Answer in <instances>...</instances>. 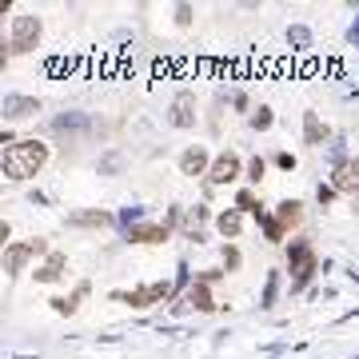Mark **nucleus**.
Instances as JSON below:
<instances>
[{
  "label": "nucleus",
  "mask_w": 359,
  "mask_h": 359,
  "mask_svg": "<svg viewBox=\"0 0 359 359\" xmlns=\"http://www.w3.org/2000/svg\"><path fill=\"white\" fill-rule=\"evenodd\" d=\"M276 220L283 224V231H288V228H295V224L304 220V204H299V200H283V204L276 208Z\"/></svg>",
  "instance_id": "a211bd4d"
},
{
  "label": "nucleus",
  "mask_w": 359,
  "mask_h": 359,
  "mask_svg": "<svg viewBox=\"0 0 359 359\" xmlns=\"http://www.w3.org/2000/svg\"><path fill=\"white\" fill-rule=\"evenodd\" d=\"M315 200H319V204H331V200H335V188H331V184H319V188H315Z\"/></svg>",
  "instance_id": "c85d7f7f"
},
{
  "label": "nucleus",
  "mask_w": 359,
  "mask_h": 359,
  "mask_svg": "<svg viewBox=\"0 0 359 359\" xmlns=\"http://www.w3.org/2000/svg\"><path fill=\"white\" fill-rule=\"evenodd\" d=\"M40 112V100L36 96H4V120H28V116Z\"/></svg>",
  "instance_id": "9d476101"
},
{
  "label": "nucleus",
  "mask_w": 359,
  "mask_h": 359,
  "mask_svg": "<svg viewBox=\"0 0 359 359\" xmlns=\"http://www.w3.org/2000/svg\"><path fill=\"white\" fill-rule=\"evenodd\" d=\"M327 140V124L319 120L315 112H304V144H311V148H319Z\"/></svg>",
  "instance_id": "dca6fc26"
},
{
  "label": "nucleus",
  "mask_w": 359,
  "mask_h": 359,
  "mask_svg": "<svg viewBox=\"0 0 359 359\" xmlns=\"http://www.w3.org/2000/svg\"><path fill=\"white\" fill-rule=\"evenodd\" d=\"M224 268H228V272H236V268H240V247L224 244Z\"/></svg>",
  "instance_id": "bb28decb"
},
{
  "label": "nucleus",
  "mask_w": 359,
  "mask_h": 359,
  "mask_svg": "<svg viewBox=\"0 0 359 359\" xmlns=\"http://www.w3.org/2000/svg\"><path fill=\"white\" fill-rule=\"evenodd\" d=\"M68 224H72V228H108L112 216L100 212V208H88V212H72L68 216Z\"/></svg>",
  "instance_id": "4468645a"
},
{
  "label": "nucleus",
  "mask_w": 359,
  "mask_h": 359,
  "mask_svg": "<svg viewBox=\"0 0 359 359\" xmlns=\"http://www.w3.org/2000/svg\"><path fill=\"white\" fill-rule=\"evenodd\" d=\"M88 128V116L84 112H64V116H56V120H52V132H56V136H76V132H84Z\"/></svg>",
  "instance_id": "2eb2a0df"
},
{
  "label": "nucleus",
  "mask_w": 359,
  "mask_h": 359,
  "mask_svg": "<svg viewBox=\"0 0 359 359\" xmlns=\"http://www.w3.org/2000/svg\"><path fill=\"white\" fill-rule=\"evenodd\" d=\"M236 208H240V212H260V204H256L252 192H240V196H236Z\"/></svg>",
  "instance_id": "a878e982"
},
{
  "label": "nucleus",
  "mask_w": 359,
  "mask_h": 359,
  "mask_svg": "<svg viewBox=\"0 0 359 359\" xmlns=\"http://www.w3.org/2000/svg\"><path fill=\"white\" fill-rule=\"evenodd\" d=\"M168 295H172V283H144V288L120 292L116 299H120V304H132V308H152V304H164Z\"/></svg>",
  "instance_id": "39448f33"
},
{
  "label": "nucleus",
  "mask_w": 359,
  "mask_h": 359,
  "mask_svg": "<svg viewBox=\"0 0 359 359\" xmlns=\"http://www.w3.org/2000/svg\"><path fill=\"white\" fill-rule=\"evenodd\" d=\"M4 176L24 184V180H33L44 164H49V144H40V140H17L12 148H4Z\"/></svg>",
  "instance_id": "f257e3e1"
},
{
  "label": "nucleus",
  "mask_w": 359,
  "mask_h": 359,
  "mask_svg": "<svg viewBox=\"0 0 359 359\" xmlns=\"http://www.w3.org/2000/svg\"><path fill=\"white\" fill-rule=\"evenodd\" d=\"M263 172H268V160H260V156H256V160L247 164V180H252V184H260V180H263Z\"/></svg>",
  "instance_id": "393cba45"
},
{
  "label": "nucleus",
  "mask_w": 359,
  "mask_h": 359,
  "mask_svg": "<svg viewBox=\"0 0 359 359\" xmlns=\"http://www.w3.org/2000/svg\"><path fill=\"white\" fill-rule=\"evenodd\" d=\"M288 44H292V49H311V33L308 28H304V24H292V28H288Z\"/></svg>",
  "instance_id": "412c9836"
},
{
  "label": "nucleus",
  "mask_w": 359,
  "mask_h": 359,
  "mask_svg": "<svg viewBox=\"0 0 359 359\" xmlns=\"http://www.w3.org/2000/svg\"><path fill=\"white\" fill-rule=\"evenodd\" d=\"M64 268H68V256L64 252H52L49 260H44V268H36V279L40 283H56V279L64 276Z\"/></svg>",
  "instance_id": "f8f14e48"
},
{
  "label": "nucleus",
  "mask_w": 359,
  "mask_h": 359,
  "mask_svg": "<svg viewBox=\"0 0 359 359\" xmlns=\"http://www.w3.org/2000/svg\"><path fill=\"white\" fill-rule=\"evenodd\" d=\"M240 168H244V164H240L236 152H220V156L212 160L208 180H212V184H231V180H240Z\"/></svg>",
  "instance_id": "1a4fd4ad"
},
{
  "label": "nucleus",
  "mask_w": 359,
  "mask_h": 359,
  "mask_svg": "<svg viewBox=\"0 0 359 359\" xmlns=\"http://www.w3.org/2000/svg\"><path fill=\"white\" fill-rule=\"evenodd\" d=\"M36 256H52V252H49V240H24V244H8V247H4V272H8V276H17V272H24V263L36 260Z\"/></svg>",
  "instance_id": "20e7f679"
},
{
  "label": "nucleus",
  "mask_w": 359,
  "mask_h": 359,
  "mask_svg": "<svg viewBox=\"0 0 359 359\" xmlns=\"http://www.w3.org/2000/svg\"><path fill=\"white\" fill-rule=\"evenodd\" d=\"M288 268H292V292H304L308 279L319 272V260H315L311 240H292V247H288Z\"/></svg>",
  "instance_id": "f03ea898"
},
{
  "label": "nucleus",
  "mask_w": 359,
  "mask_h": 359,
  "mask_svg": "<svg viewBox=\"0 0 359 359\" xmlns=\"http://www.w3.org/2000/svg\"><path fill=\"white\" fill-rule=\"evenodd\" d=\"M184 304L188 308H196V311H216V299H212V292H208V283H188V295H184Z\"/></svg>",
  "instance_id": "ddd939ff"
},
{
  "label": "nucleus",
  "mask_w": 359,
  "mask_h": 359,
  "mask_svg": "<svg viewBox=\"0 0 359 359\" xmlns=\"http://www.w3.org/2000/svg\"><path fill=\"white\" fill-rule=\"evenodd\" d=\"M331 188L335 192H347V196H359V156H351L347 164H340L331 172Z\"/></svg>",
  "instance_id": "6e6552de"
},
{
  "label": "nucleus",
  "mask_w": 359,
  "mask_h": 359,
  "mask_svg": "<svg viewBox=\"0 0 359 359\" xmlns=\"http://www.w3.org/2000/svg\"><path fill=\"white\" fill-rule=\"evenodd\" d=\"M140 220H144V208H124V212H120V224H124V228H136V224H140Z\"/></svg>",
  "instance_id": "b1692460"
},
{
  "label": "nucleus",
  "mask_w": 359,
  "mask_h": 359,
  "mask_svg": "<svg viewBox=\"0 0 359 359\" xmlns=\"http://www.w3.org/2000/svg\"><path fill=\"white\" fill-rule=\"evenodd\" d=\"M36 44H40V20H36L33 12H20V17L12 20V33H8V52L24 56V52H33Z\"/></svg>",
  "instance_id": "7ed1b4c3"
},
{
  "label": "nucleus",
  "mask_w": 359,
  "mask_h": 359,
  "mask_svg": "<svg viewBox=\"0 0 359 359\" xmlns=\"http://www.w3.org/2000/svg\"><path fill=\"white\" fill-rule=\"evenodd\" d=\"M351 359H359V356H351Z\"/></svg>",
  "instance_id": "72a5a7b5"
},
{
  "label": "nucleus",
  "mask_w": 359,
  "mask_h": 359,
  "mask_svg": "<svg viewBox=\"0 0 359 359\" xmlns=\"http://www.w3.org/2000/svg\"><path fill=\"white\" fill-rule=\"evenodd\" d=\"M176 24H184V28L192 24V4H176Z\"/></svg>",
  "instance_id": "cd10ccee"
},
{
  "label": "nucleus",
  "mask_w": 359,
  "mask_h": 359,
  "mask_svg": "<svg viewBox=\"0 0 359 359\" xmlns=\"http://www.w3.org/2000/svg\"><path fill=\"white\" fill-rule=\"evenodd\" d=\"M180 172H184V176H208V172H212V160H208V152H204V148H188V152H184V156H180Z\"/></svg>",
  "instance_id": "9b49d317"
},
{
  "label": "nucleus",
  "mask_w": 359,
  "mask_h": 359,
  "mask_svg": "<svg viewBox=\"0 0 359 359\" xmlns=\"http://www.w3.org/2000/svg\"><path fill=\"white\" fill-rule=\"evenodd\" d=\"M347 44H356V49H359V17L351 20V28H347Z\"/></svg>",
  "instance_id": "c756f323"
},
{
  "label": "nucleus",
  "mask_w": 359,
  "mask_h": 359,
  "mask_svg": "<svg viewBox=\"0 0 359 359\" xmlns=\"http://www.w3.org/2000/svg\"><path fill=\"white\" fill-rule=\"evenodd\" d=\"M272 120H276V116H272V108H256V112H252V128L256 132H263V128H272Z\"/></svg>",
  "instance_id": "4be33fe9"
},
{
  "label": "nucleus",
  "mask_w": 359,
  "mask_h": 359,
  "mask_svg": "<svg viewBox=\"0 0 359 359\" xmlns=\"http://www.w3.org/2000/svg\"><path fill=\"white\" fill-rule=\"evenodd\" d=\"M88 292H92V288H88V283H80V288L72 292V299H52V308H56V315H72V311L80 308V299H84Z\"/></svg>",
  "instance_id": "6ab92c4d"
},
{
  "label": "nucleus",
  "mask_w": 359,
  "mask_h": 359,
  "mask_svg": "<svg viewBox=\"0 0 359 359\" xmlns=\"http://www.w3.org/2000/svg\"><path fill=\"white\" fill-rule=\"evenodd\" d=\"M276 295H279V272H272V276H268V288H263V304H260V308H272V304H276Z\"/></svg>",
  "instance_id": "5701e85b"
},
{
  "label": "nucleus",
  "mask_w": 359,
  "mask_h": 359,
  "mask_svg": "<svg viewBox=\"0 0 359 359\" xmlns=\"http://www.w3.org/2000/svg\"><path fill=\"white\" fill-rule=\"evenodd\" d=\"M220 276H224L220 268H208V272H200V283H212V279H220Z\"/></svg>",
  "instance_id": "7c9ffc66"
},
{
  "label": "nucleus",
  "mask_w": 359,
  "mask_h": 359,
  "mask_svg": "<svg viewBox=\"0 0 359 359\" xmlns=\"http://www.w3.org/2000/svg\"><path fill=\"white\" fill-rule=\"evenodd\" d=\"M168 120H172V128H192L196 124V96L192 92H180L172 100V108H168Z\"/></svg>",
  "instance_id": "0eeeda50"
},
{
  "label": "nucleus",
  "mask_w": 359,
  "mask_h": 359,
  "mask_svg": "<svg viewBox=\"0 0 359 359\" xmlns=\"http://www.w3.org/2000/svg\"><path fill=\"white\" fill-rule=\"evenodd\" d=\"M256 220H260L263 236H268V240H272V244H279V240H283V236H288V231H283V224H279L276 216H268V212H256Z\"/></svg>",
  "instance_id": "aec40b11"
},
{
  "label": "nucleus",
  "mask_w": 359,
  "mask_h": 359,
  "mask_svg": "<svg viewBox=\"0 0 359 359\" xmlns=\"http://www.w3.org/2000/svg\"><path fill=\"white\" fill-rule=\"evenodd\" d=\"M356 212H359V196H356Z\"/></svg>",
  "instance_id": "473e14b6"
},
{
  "label": "nucleus",
  "mask_w": 359,
  "mask_h": 359,
  "mask_svg": "<svg viewBox=\"0 0 359 359\" xmlns=\"http://www.w3.org/2000/svg\"><path fill=\"white\" fill-rule=\"evenodd\" d=\"M180 220V208H172V216L164 220V224H136V228L128 231L132 244H164L168 236H172V224Z\"/></svg>",
  "instance_id": "423d86ee"
},
{
  "label": "nucleus",
  "mask_w": 359,
  "mask_h": 359,
  "mask_svg": "<svg viewBox=\"0 0 359 359\" xmlns=\"http://www.w3.org/2000/svg\"><path fill=\"white\" fill-rule=\"evenodd\" d=\"M216 228H220V236L236 240V236H240V228H244V212H240V208H228V212H220V216H216Z\"/></svg>",
  "instance_id": "f3484780"
},
{
  "label": "nucleus",
  "mask_w": 359,
  "mask_h": 359,
  "mask_svg": "<svg viewBox=\"0 0 359 359\" xmlns=\"http://www.w3.org/2000/svg\"><path fill=\"white\" fill-rule=\"evenodd\" d=\"M276 164H279V168H295V156H288V152H279V156H276Z\"/></svg>",
  "instance_id": "2f4dec72"
}]
</instances>
